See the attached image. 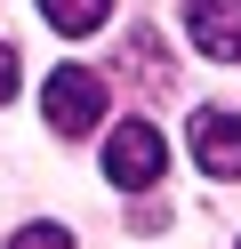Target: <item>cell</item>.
<instances>
[{
	"instance_id": "7",
	"label": "cell",
	"mask_w": 241,
	"mask_h": 249,
	"mask_svg": "<svg viewBox=\"0 0 241 249\" xmlns=\"http://www.w3.org/2000/svg\"><path fill=\"white\" fill-rule=\"evenodd\" d=\"M8 97H16V49L0 40V105H8Z\"/></svg>"
},
{
	"instance_id": "2",
	"label": "cell",
	"mask_w": 241,
	"mask_h": 249,
	"mask_svg": "<svg viewBox=\"0 0 241 249\" xmlns=\"http://www.w3.org/2000/svg\"><path fill=\"white\" fill-rule=\"evenodd\" d=\"M161 169H169V137H161L153 121H121V129L105 137V177L121 185V193L161 185Z\"/></svg>"
},
{
	"instance_id": "5",
	"label": "cell",
	"mask_w": 241,
	"mask_h": 249,
	"mask_svg": "<svg viewBox=\"0 0 241 249\" xmlns=\"http://www.w3.org/2000/svg\"><path fill=\"white\" fill-rule=\"evenodd\" d=\"M40 17L56 24V33H73V40H89L96 24L112 17V0H40Z\"/></svg>"
},
{
	"instance_id": "4",
	"label": "cell",
	"mask_w": 241,
	"mask_h": 249,
	"mask_svg": "<svg viewBox=\"0 0 241 249\" xmlns=\"http://www.w3.org/2000/svg\"><path fill=\"white\" fill-rule=\"evenodd\" d=\"M185 33H193L201 56L233 65L241 56V0H185Z\"/></svg>"
},
{
	"instance_id": "1",
	"label": "cell",
	"mask_w": 241,
	"mask_h": 249,
	"mask_svg": "<svg viewBox=\"0 0 241 249\" xmlns=\"http://www.w3.org/2000/svg\"><path fill=\"white\" fill-rule=\"evenodd\" d=\"M40 113H48L56 137H89L96 121H105V81H96L89 65H56L40 81Z\"/></svg>"
},
{
	"instance_id": "6",
	"label": "cell",
	"mask_w": 241,
	"mask_h": 249,
	"mask_svg": "<svg viewBox=\"0 0 241 249\" xmlns=\"http://www.w3.org/2000/svg\"><path fill=\"white\" fill-rule=\"evenodd\" d=\"M8 249H73V233H64V225H24Z\"/></svg>"
},
{
	"instance_id": "3",
	"label": "cell",
	"mask_w": 241,
	"mask_h": 249,
	"mask_svg": "<svg viewBox=\"0 0 241 249\" xmlns=\"http://www.w3.org/2000/svg\"><path fill=\"white\" fill-rule=\"evenodd\" d=\"M193 161H201V177H241V113L201 105L193 113Z\"/></svg>"
}]
</instances>
